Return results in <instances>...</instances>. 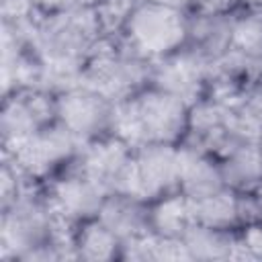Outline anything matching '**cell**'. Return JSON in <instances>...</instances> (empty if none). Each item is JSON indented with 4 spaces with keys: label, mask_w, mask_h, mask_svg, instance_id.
Returning a JSON list of instances; mask_svg holds the SVG:
<instances>
[{
    "label": "cell",
    "mask_w": 262,
    "mask_h": 262,
    "mask_svg": "<svg viewBox=\"0 0 262 262\" xmlns=\"http://www.w3.org/2000/svg\"><path fill=\"white\" fill-rule=\"evenodd\" d=\"M190 104L151 84L115 106V133L133 147L139 143L180 145L188 129Z\"/></svg>",
    "instance_id": "6da1fadb"
},
{
    "label": "cell",
    "mask_w": 262,
    "mask_h": 262,
    "mask_svg": "<svg viewBox=\"0 0 262 262\" xmlns=\"http://www.w3.org/2000/svg\"><path fill=\"white\" fill-rule=\"evenodd\" d=\"M66 221L51 209L45 196H20L2 209L0 246L2 256L14 260H59V229Z\"/></svg>",
    "instance_id": "7a4b0ae2"
},
{
    "label": "cell",
    "mask_w": 262,
    "mask_h": 262,
    "mask_svg": "<svg viewBox=\"0 0 262 262\" xmlns=\"http://www.w3.org/2000/svg\"><path fill=\"white\" fill-rule=\"evenodd\" d=\"M151 61L131 53L119 37H102L84 61L78 84L121 102L149 84Z\"/></svg>",
    "instance_id": "3957f363"
},
{
    "label": "cell",
    "mask_w": 262,
    "mask_h": 262,
    "mask_svg": "<svg viewBox=\"0 0 262 262\" xmlns=\"http://www.w3.org/2000/svg\"><path fill=\"white\" fill-rule=\"evenodd\" d=\"M119 41L147 61L172 55L186 47L188 12L141 0L121 29Z\"/></svg>",
    "instance_id": "277c9868"
},
{
    "label": "cell",
    "mask_w": 262,
    "mask_h": 262,
    "mask_svg": "<svg viewBox=\"0 0 262 262\" xmlns=\"http://www.w3.org/2000/svg\"><path fill=\"white\" fill-rule=\"evenodd\" d=\"M82 147L84 143L70 129H66L59 121H53L31 137L4 147V156L10 158L27 178L49 180L72 166Z\"/></svg>",
    "instance_id": "5b68a950"
},
{
    "label": "cell",
    "mask_w": 262,
    "mask_h": 262,
    "mask_svg": "<svg viewBox=\"0 0 262 262\" xmlns=\"http://www.w3.org/2000/svg\"><path fill=\"white\" fill-rule=\"evenodd\" d=\"M115 106L117 102L82 84L55 92V119L82 143L115 133Z\"/></svg>",
    "instance_id": "8992f818"
},
{
    "label": "cell",
    "mask_w": 262,
    "mask_h": 262,
    "mask_svg": "<svg viewBox=\"0 0 262 262\" xmlns=\"http://www.w3.org/2000/svg\"><path fill=\"white\" fill-rule=\"evenodd\" d=\"M180 145L139 143L133 149V164L123 192H131L147 203L178 190Z\"/></svg>",
    "instance_id": "52a82bcc"
},
{
    "label": "cell",
    "mask_w": 262,
    "mask_h": 262,
    "mask_svg": "<svg viewBox=\"0 0 262 262\" xmlns=\"http://www.w3.org/2000/svg\"><path fill=\"white\" fill-rule=\"evenodd\" d=\"M106 194L108 190L98 180L82 172L76 162L63 172L51 176L45 190L47 203L68 225H78L98 217Z\"/></svg>",
    "instance_id": "ba28073f"
},
{
    "label": "cell",
    "mask_w": 262,
    "mask_h": 262,
    "mask_svg": "<svg viewBox=\"0 0 262 262\" xmlns=\"http://www.w3.org/2000/svg\"><path fill=\"white\" fill-rule=\"evenodd\" d=\"M55 119V92L47 88H12L4 92L0 111L2 147L14 145Z\"/></svg>",
    "instance_id": "9c48e42d"
},
{
    "label": "cell",
    "mask_w": 262,
    "mask_h": 262,
    "mask_svg": "<svg viewBox=\"0 0 262 262\" xmlns=\"http://www.w3.org/2000/svg\"><path fill=\"white\" fill-rule=\"evenodd\" d=\"M239 139L235 133L229 106L225 102L203 96L194 104H190L188 113V129L184 137V145L196 147L213 158H221L229 147H233Z\"/></svg>",
    "instance_id": "30bf717a"
},
{
    "label": "cell",
    "mask_w": 262,
    "mask_h": 262,
    "mask_svg": "<svg viewBox=\"0 0 262 262\" xmlns=\"http://www.w3.org/2000/svg\"><path fill=\"white\" fill-rule=\"evenodd\" d=\"M209 66L192 49L182 47L180 51L151 61L149 84L166 90L188 104H194L205 96Z\"/></svg>",
    "instance_id": "8fae6325"
},
{
    "label": "cell",
    "mask_w": 262,
    "mask_h": 262,
    "mask_svg": "<svg viewBox=\"0 0 262 262\" xmlns=\"http://www.w3.org/2000/svg\"><path fill=\"white\" fill-rule=\"evenodd\" d=\"M133 149L135 147L127 139L111 133L84 143L76 166L94 180H98L108 192L125 190L133 164Z\"/></svg>",
    "instance_id": "7c38bea8"
},
{
    "label": "cell",
    "mask_w": 262,
    "mask_h": 262,
    "mask_svg": "<svg viewBox=\"0 0 262 262\" xmlns=\"http://www.w3.org/2000/svg\"><path fill=\"white\" fill-rule=\"evenodd\" d=\"M98 219L117 233L123 244L143 237L149 231V203L123 190H111L98 211Z\"/></svg>",
    "instance_id": "4fadbf2b"
},
{
    "label": "cell",
    "mask_w": 262,
    "mask_h": 262,
    "mask_svg": "<svg viewBox=\"0 0 262 262\" xmlns=\"http://www.w3.org/2000/svg\"><path fill=\"white\" fill-rule=\"evenodd\" d=\"M233 14H199L188 12V41L192 49L207 63H215L231 49Z\"/></svg>",
    "instance_id": "5bb4252c"
},
{
    "label": "cell",
    "mask_w": 262,
    "mask_h": 262,
    "mask_svg": "<svg viewBox=\"0 0 262 262\" xmlns=\"http://www.w3.org/2000/svg\"><path fill=\"white\" fill-rule=\"evenodd\" d=\"M227 188L221 178L217 158L180 143V164H178V190L188 199H201Z\"/></svg>",
    "instance_id": "9a60e30c"
},
{
    "label": "cell",
    "mask_w": 262,
    "mask_h": 262,
    "mask_svg": "<svg viewBox=\"0 0 262 262\" xmlns=\"http://www.w3.org/2000/svg\"><path fill=\"white\" fill-rule=\"evenodd\" d=\"M217 162L223 184L229 190L237 194L262 190V160L256 141H237Z\"/></svg>",
    "instance_id": "2e32d148"
},
{
    "label": "cell",
    "mask_w": 262,
    "mask_h": 262,
    "mask_svg": "<svg viewBox=\"0 0 262 262\" xmlns=\"http://www.w3.org/2000/svg\"><path fill=\"white\" fill-rule=\"evenodd\" d=\"M70 248L72 258L88 262H108L123 258V239L113 233L98 217L74 225Z\"/></svg>",
    "instance_id": "e0dca14e"
},
{
    "label": "cell",
    "mask_w": 262,
    "mask_h": 262,
    "mask_svg": "<svg viewBox=\"0 0 262 262\" xmlns=\"http://www.w3.org/2000/svg\"><path fill=\"white\" fill-rule=\"evenodd\" d=\"M194 223L190 199L180 190L149 203V231L164 239H182Z\"/></svg>",
    "instance_id": "ac0fdd59"
},
{
    "label": "cell",
    "mask_w": 262,
    "mask_h": 262,
    "mask_svg": "<svg viewBox=\"0 0 262 262\" xmlns=\"http://www.w3.org/2000/svg\"><path fill=\"white\" fill-rule=\"evenodd\" d=\"M180 242L190 260H229L237 254V229H215L192 223Z\"/></svg>",
    "instance_id": "d6986e66"
},
{
    "label": "cell",
    "mask_w": 262,
    "mask_h": 262,
    "mask_svg": "<svg viewBox=\"0 0 262 262\" xmlns=\"http://www.w3.org/2000/svg\"><path fill=\"white\" fill-rule=\"evenodd\" d=\"M194 223L215 229H239V203L237 192L221 188L213 194L190 199Z\"/></svg>",
    "instance_id": "ffe728a7"
},
{
    "label": "cell",
    "mask_w": 262,
    "mask_h": 262,
    "mask_svg": "<svg viewBox=\"0 0 262 262\" xmlns=\"http://www.w3.org/2000/svg\"><path fill=\"white\" fill-rule=\"evenodd\" d=\"M229 53L262 72V8H242L233 14Z\"/></svg>",
    "instance_id": "44dd1931"
},
{
    "label": "cell",
    "mask_w": 262,
    "mask_h": 262,
    "mask_svg": "<svg viewBox=\"0 0 262 262\" xmlns=\"http://www.w3.org/2000/svg\"><path fill=\"white\" fill-rule=\"evenodd\" d=\"M227 106L239 139L256 141L262 133V82L246 88Z\"/></svg>",
    "instance_id": "7402d4cb"
},
{
    "label": "cell",
    "mask_w": 262,
    "mask_h": 262,
    "mask_svg": "<svg viewBox=\"0 0 262 262\" xmlns=\"http://www.w3.org/2000/svg\"><path fill=\"white\" fill-rule=\"evenodd\" d=\"M141 0H100V4L94 8L98 23L102 27V33L106 37H119L121 29L125 27L129 14Z\"/></svg>",
    "instance_id": "603a6c76"
},
{
    "label": "cell",
    "mask_w": 262,
    "mask_h": 262,
    "mask_svg": "<svg viewBox=\"0 0 262 262\" xmlns=\"http://www.w3.org/2000/svg\"><path fill=\"white\" fill-rule=\"evenodd\" d=\"M262 260V223H248L237 229V254L235 258Z\"/></svg>",
    "instance_id": "cb8c5ba5"
},
{
    "label": "cell",
    "mask_w": 262,
    "mask_h": 262,
    "mask_svg": "<svg viewBox=\"0 0 262 262\" xmlns=\"http://www.w3.org/2000/svg\"><path fill=\"white\" fill-rule=\"evenodd\" d=\"M242 0H190L188 12L199 14H235L242 10Z\"/></svg>",
    "instance_id": "d4e9b609"
},
{
    "label": "cell",
    "mask_w": 262,
    "mask_h": 262,
    "mask_svg": "<svg viewBox=\"0 0 262 262\" xmlns=\"http://www.w3.org/2000/svg\"><path fill=\"white\" fill-rule=\"evenodd\" d=\"M100 0H55V8H76V10H94Z\"/></svg>",
    "instance_id": "484cf974"
},
{
    "label": "cell",
    "mask_w": 262,
    "mask_h": 262,
    "mask_svg": "<svg viewBox=\"0 0 262 262\" xmlns=\"http://www.w3.org/2000/svg\"><path fill=\"white\" fill-rule=\"evenodd\" d=\"M147 2H156V4H164L170 8H178V10H186L190 8V0H147Z\"/></svg>",
    "instance_id": "4316f807"
},
{
    "label": "cell",
    "mask_w": 262,
    "mask_h": 262,
    "mask_svg": "<svg viewBox=\"0 0 262 262\" xmlns=\"http://www.w3.org/2000/svg\"><path fill=\"white\" fill-rule=\"evenodd\" d=\"M244 8H262V0H242Z\"/></svg>",
    "instance_id": "83f0119b"
},
{
    "label": "cell",
    "mask_w": 262,
    "mask_h": 262,
    "mask_svg": "<svg viewBox=\"0 0 262 262\" xmlns=\"http://www.w3.org/2000/svg\"><path fill=\"white\" fill-rule=\"evenodd\" d=\"M256 145H258V154H260V160H262V133L258 135V139H256Z\"/></svg>",
    "instance_id": "f1b7e54d"
}]
</instances>
